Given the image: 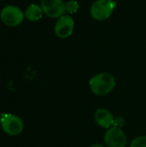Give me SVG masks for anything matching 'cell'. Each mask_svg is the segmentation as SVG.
<instances>
[{
	"instance_id": "cell-1",
	"label": "cell",
	"mask_w": 146,
	"mask_h": 147,
	"mask_svg": "<svg viewBox=\"0 0 146 147\" xmlns=\"http://www.w3.org/2000/svg\"><path fill=\"white\" fill-rule=\"evenodd\" d=\"M89 85L90 91L94 95L103 96L114 90L116 85V80L109 72H99L90 78Z\"/></svg>"
},
{
	"instance_id": "cell-2",
	"label": "cell",
	"mask_w": 146,
	"mask_h": 147,
	"mask_svg": "<svg viewBox=\"0 0 146 147\" xmlns=\"http://www.w3.org/2000/svg\"><path fill=\"white\" fill-rule=\"evenodd\" d=\"M115 6L114 0H96L90 7V15L96 21H105L111 16Z\"/></svg>"
},
{
	"instance_id": "cell-3",
	"label": "cell",
	"mask_w": 146,
	"mask_h": 147,
	"mask_svg": "<svg viewBox=\"0 0 146 147\" xmlns=\"http://www.w3.org/2000/svg\"><path fill=\"white\" fill-rule=\"evenodd\" d=\"M2 129L10 136L19 135L23 130V122L20 117L12 114H3L0 120Z\"/></svg>"
},
{
	"instance_id": "cell-4",
	"label": "cell",
	"mask_w": 146,
	"mask_h": 147,
	"mask_svg": "<svg viewBox=\"0 0 146 147\" xmlns=\"http://www.w3.org/2000/svg\"><path fill=\"white\" fill-rule=\"evenodd\" d=\"M24 13L15 5L5 6L0 13V18L3 23L9 27H16L22 23L24 18Z\"/></svg>"
},
{
	"instance_id": "cell-5",
	"label": "cell",
	"mask_w": 146,
	"mask_h": 147,
	"mask_svg": "<svg viewBox=\"0 0 146 147\" xmlns=\"http://www.w3.org/2000/svg\"><path fill=\"white\" fill-rule=\"evenodd\" d=\"M104 143L106 147H126L127 138L122 128L113 126L107 129L104 134Z\"/></svg>"
},
{
	"instance_id": "cell-6",
	"label": "cell",
	"mask_w": 146,
	"mask_h": 147,
	"mask_svg": "<svg viewBox=\"0 0 146 147\" xmlns=\"http://www.w3.org/2000/svg\"><path fill=\"white\" fill-rule=\"evenodd\" d=\"M40 6L44 14L51 18H59L65 15V3L63 0H41Z\"/></svg>"
},
{
	"instance_id": "cell-7",
	"label": "cell",
	"mask_w": 146,
	"mask_h": 147,
	"mask_svg": "<svg viewBox=\"0 0 146 147\" xmlns=\"http://www.w3.org/2000/svg\"><path fill=\"white\" fill-rule=\"evenodd\" d=\"M74 20L70 15H64L59 17L54 27L55 34L60 39H65L71 36L74 30Z\"/></svg>"
},
{
	"instance_id": "cell-8",
	"label": "cell",
	"mask_w": 146,
	"mask_h": 147,
	"mask_svg": "<svg viewBox=\"0 0 146 147\" xmlns=\"http://www.w3.org/2000/svg\"><path fill=\"white\" fill-rule=\"evenodd\" d=\"M94 120L95 122L102 128L108 129L109 127L114 126L115 117L108 109L100 108L95 112Z\"/></svg>"
},
{
	"instance_id": "cell-9",
	"label": "cell",
	"mask_w": 146,
	"mask_h": 147,
	"mask_svg": "<svg viewBox=\"0 0 146 147\" xmlns=\"http://www.w3.org/2000/svg\"><path fill=\"white\" fill-rule=\"evenodd\" d=\"M43 13L44 12L42 10L41 6H39L38 4L35 3H32L26 9L24 16L28 21L36 22L42 17Z\"/></svg>"
},
{
	"instance_id": "cell-10",
	"label": "cell",
	"mask_w": 146,
	"mask_h": 147,
	"mask_svg": "<svg viewBox=\"0 0 146 147\" xmlns=\"http://www.w3.org/2000/svg\"><path fill=\"white\" fill-rule=\"evenodd\" d=\"M66 12L69 14H74L79 9V3L76 0H70L65 3Z\"/></svg>"
},
{
	"instance_id": "cell-11",
	"label": "cell",
	"mask_w": 146,
	"mask_h": 147,
	"mask_svg": "<svg viewBox=\"0 0 146 147\" xmlns=\"http://www.w3.org/2000/svg\"><path fill=\"white\" fill-rule=\"evenodd\" d=\"M130 147H146V135H141L133 139Z\"/></svg>"
},
{
	"instance_id": "cell-12",
	"label": "cell",
	"mask_w": 146,
	"mask_h": 147,
	"mask_svg": "<svg viewBox=\"0 0 146 147\" xmlns=\"http://www.w3.org/2000/svg\"><path fill=\"white\" fill-rule=\"evenodd\" d=\"M125 124V120L119 116V117H115V120H114V127H122L123 125Z\"/></svg>"
},
{
	"instance_id": "cell-13",
	"label": "cell",
	"mask_w": 146,
	"mask_h": 147,
	"mask_svg": "<svg viewBox=\"0 0 146 147\" xmlns=\"http://www.w3.org/2000/svg\"><path fill=\"white\" fill-rule=\"evenodd\" d=\"M90 147H106V146H103V145H102L100 143H95V144L91 145Z\"/></svg>"
},
{
	"instance_id": "cell-14",
	"label": "cell",
	"mask_w": 146,
	"mask_h": 147,
	"mask_svg": "<svg viewBox=\"0 0 146 147\" xmlns=\"http://www.w3.org/2000/svg\"><path fill=\"white\" fill-rule=\"evenodd\" d=\"M0 82H1V78H0Z\"/></svg>"
}]
</instances>
